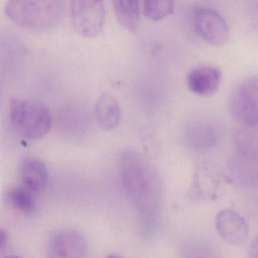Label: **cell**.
Listing matches in <instances>:
<instances>
[{
    "mask_svg": "<svg viewBox=\"0 0 258 258\" xmlns=\"http://www.w3.org/2000/svg\"><path fill=\"white\" fill-rule=\"evenodd\" d=\"M119 172L124 189L138 210L146 216L157 213L162 189L153 165L139 153L127 151L119 158Z\"/></svg>",
    "mask_w": 258,
    "mask_h": 258,
    "instance_id": "obj_1",
    "label": "cell"
},
{
    "mask_svg": "<svg viewBox=\"0 0 258 258\" xmlns=\"http://www.w3.org/2000/svg\"><path fill=\"white\" fill-rule=\"evenodd\" d=\"M64 12L63 0H8L6 16L18 27L33 31L57 25Z\"/></svg>",
    "mask_w": 258,
    "mask_h": 258,
    "instance_id": "obj_2",
    "label": "cell"
},
{
    "mask_svg": "<svg viewBox=\"0 0 258 258\" xmlns=\"http://www.w3.org/2000/svg\"><path fill=\"white\" fill-rule=\"evenodd\" d=\"M9 113V121L14 130L26 139H41L51 129V114L40 103L12 98Z\"/></svg>",
    "mask_w": 258,
    "mask_h": 258,
    "instance_id": "obj_3",
    "label": "cell"
},
{
    "mask_svg": "<svg viewBox=\"0 0 258 258\" xmlns=\"http://www.w3.org/2000/svg\"><path fill=\"white\" fill-rule=\"evenodd\" d=\"M228 169L232 180L239 186L258 187V144L249 136H236Z\"/></svg>",
    "mask_w": 258,
    "mask_h": 258,
    "instance_id": "obj_4",
    "label": "cell"
},
{
    "mask_svg": "<svg viewBox=\"0 0 258 258\" xmlns=\"http://www.w3.org/2000/svg\"><path fill=\"white\" fill-rule=\"evenodd\" d=\"M71 21L80 36H98L105 23L104 0H71Z\"/></svg>",
    "mask_w": 258,
    "mask_h": 258,
    "instance_id": "obj_5",
    "label": "cell"
},
{
    "mask_svg": "<svg viewBox=\"0 0 258 258\" xmlns=\"http://www.w3.org/2000/svg\"><path fill=\"white\" fill-rule=\"evenodd\" d=\"M234 118L248 127H258V75L244 80L235 89L230 99Z\"/></svg>",
    "mask_w": 258,
    "mask_h": 258,
    "instance_id": "obj_6",
    "label": "cell"
},
{
    "mask_svg": "<svg viewBox=\"0 0 258 258\" xmlns=\"http://www.w3.org/2000/svg\"><path fill=\"white\" fill-rule=\"evenodd\" d=\"M192 19L197 33L208 43L221 47L228 42L230 30L219 12L209 8H196Z\"/></svg>",
    "mask_w": 258,
    "mask_h": 258,
    "instance_id": "obj_7",
    "label": "cell"
},
{
    "mask_svg": "<svg viewBox=\"0 0 258 258\" xmlns=\"http://www.w3.org/2000/svg\"><path fill=\"white\" fill-rule=\"evenodd\" d=\"M51 257H83L88 251L84 236L77 230L65 229L51 235L48 242Z\"/></svg>",
    "mask_w": 258,
    "mask_h": 258,
    "instance_id": "obj_8",
    "label": "cell"
},
{
    "mask_svg": "<svg viewBox=\"0 0 258 258\" xmlns=\"http://www.w3.org/2000/svg\"><path fill=\"white\" fill-rule=\"evenodd\" d=\"M216 228L223 239L239 246L248 239V226L245 218L235 211L225 209L216 217Z\"/></svg>",
    "mask_w": 258,
    "mask_h": 258,
    "instance_id": "obj_9",
    "label": "cell"
},
{
    "mask_svg": "<svg viewBox=\"0 0 258 258\" xmlns=\"http://www.w3.org/2000/svg\"><path fill=\"white\" fill-rule=\"evenodd\" d=\"M221 80V71L211 65L192 68L186 76V84L189 90L200 96L214 95L219 88Z\"/></svg>",
    "mask_w": 258,
    "mask_h": 258,
    "instance_id": "obj_10",
    "label": "cell"
},
{
    "mask_svg": "<svg viewBox=\"0 0 258 258\" xmlns=\"http://www.w3.org/2000/svg\"><path fill=\"white\" fill-rule=\"evenodd\" d=\"M19 176L24 187L33 193L42 192L48 183V171L46 165L36 158H26L21 161Z\"/></svg>",
    "mask_w": 258,
    "mask_h": 258,
    "instance_id": "obj_11",
    "label": "cell"
},
{
    "mask_svg": "<svg viewBox=\"0 0 258 258\" xmlns=\"http://www.w3.org/2000/svg\"><path fill=\"white\" fill-rule=\"evenodd\" d=\"M95 115L99 127L105 131H110L120 122V106L111 93L103 92L95 103Z\"/></svg>",
    "mask_w": 258,
    "mask_h": 258,
    "instance_id": "obj_12",
    "label": "cell"
},
{
    "mask_svg": "<svg viewBox=\"0 0 258 258\" xmlns=\"http://www.w3.org/2000/svg\"><path fill=\"white\" fill-rule=\"evenodd\" d=\"M33 194L25 187H13L6 192V201L18 212L33 213L36 210V201Z\"/></svg>",
    "mask_w": 258,
    "mask_h": 258,
    "instance_id": "obj_13",
    "label": "cell"
},
{
    "mask_svg": "<svg viewBox=\"0 0 258 258\" xmlns=\"http://www.w3.org/2000/svg\"><path fill=\"white\" fill-rule=\"evenodd\" d=\"M174 0H144L143 12L150 21H159L172 15Z\"/></svg>",
    "mask_w": 258,
    "mask_h": 258,
    "instance_id": "obj_14",
    "label": "cell"
},
{
    "mask_svg": "<svg viewBox=\"0 0 258 258\" xmlns=\"http://www.w3.org/2000/svg\"><path fill=\"white\" fill-rule=\"evenodd\" d=\"M112 3L119 24L128 31L135 33L138 30L139 18L134 15L127 0H112Z\"/></svg>",
    "mask_w": 258,
    "mask_h": 258,
    "instance_id": "obj_15",
    "label": "cell"
},
{
    "mask_svg": "<svg viewBox=\"0 0 258 258\" xmlns=\"http://www.w3.org/2000/svg\"><path fill=\"white\" fill-rule=\"evenodd\" d=\"M132 12L135 16H140V0H127Z\"/></svg>",
    "mask_w": 258,
    "mask_h": 258,
    "instance_id": "obj_16",
    "label": "cell"
},
{
    "mask_svg": "<svg viewBox=\"0 0 258 258\" xmlns=\"http://www.w3.org/2000/svg\"><path fill=\"white\" fill-rule=\"evenodd\" d=\"M250 257L258 258V236L251 244L250 248Z\"/></svg>",
    "mask_w": 258,
    "mask_h": 258,
    "instance_id": "obj_17",
    "label": "cell"
},
{
    "mask_svg": "<svg viewBox=\"0 0 258 258\" xmlns=\"http://www.w3.org/2000/svg\"><path fill=\"white\" fill-rule=\"evenodd\" d=\"M7 236L6 233L3 230H0V249L6 245Z\"/></svg>",
    "mask_w": 258,
    "mask_h": 258,
    "instance_id": "obj_18",
    "label": "cell"
},
{
    "mask_svg": "<svg viewBox=\"0 0 258 258\" xmlns=\"http://www.w3.org/2000/svg\"><path fill=\"white\" fill-rule=\"evenodd\" d=\"M0 98H1V90H0Z\"/></svg>",
    "mask_w": 258,
    "mask_h": 258,
    "instance_id": "obj_19",
    "label": "cell"
}]
</instances>
